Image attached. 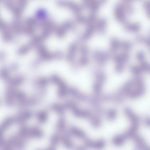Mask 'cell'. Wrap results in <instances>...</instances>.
<instances>
[{
  "label": "cell",
  "mask_w": 150,
  "mask_h": 150,
  "mask_svg": "<svg viewBox=\"0 0 150 150\" xmlns=\"http://www.w3.org/2000/svg\"><path fill=\"white\" fill-rule=\"evenodd\" d=\"M106 144L105 140L103 139H100L97 141H95L93 148L100 149L104 148Z\"/></svg>",
  "instance_id": "18"
},
{
  "label": "cell",
  "mask_w": 150,
  "mask_h": 150,
  "mask_svg": "<svg viewBox=\"0 0 150 150\" xmlns=\"http://www.w3.org/2000/svg\"><path fill=\"white\" fill-rule=\"evenodd\" d=\"M138 42L142 43L148 46L150 50V37L144 38L142 37H139L137 38Z\"/></svg>",
  "instance_id": "20"
},
{
  "label": "cell",
  "mask_w": 150,
  "mask_h": 150,
  "mask_svg": "<svg viewBox=\"0 0 150 150\" xmlns=\"http://www.w3.org/2000/svg\"><path fill=\"white\" fill-rule=\"evenodd\" d=\"M130 69L132 73L134 76H141V75L144 72L139 65L132 66Z\"/></svg>",
  "instance_id": "16"
},
{
  "label": "cell",
  "mask_w": 150,
  "mask_h": 150,
  "mask_svg": "<svg viewBox=\"0 0 150 150\" xmlns=\"http://www.w3.org/2000/svg\"><path fill=\"white\" fill-rule=\"evenodd\" d=\"M144 123L146 126L150 127V117L146 118L144 120Z\"/></svg>",
  "instance_id": "24"
},
{
  "label": "cell",
  "mask_w": 150,
  "mask_h": 150,
  "mask_svg": "<svg viewBox=\"0 0 150 150\" xmlns=\"http://www.w3.org/2000/svg\"><path fill=\"white\" fill-rule=\"evenodd\" d=\"M93 56L95 61L101 66H103L106 64L109 57L107 53L101 50L95 51Z\"/></svg>",
  "instance_id": "5"
},
{
  "label": "cell",
  "mask_w": 150,
  "mask_h": 150,
  "mask_svg": "<svg viewBox=\"0 0 150 150\" xmlns=\"http://www.w3.org/2000/svg\"><path fill=\"white\" fill-rule=\"evenodd\" d=\"M80 51L81 56H87L88 53V48L86 46H81L80 48Z\"/></svg>",
  "instance_id": "23"
},
{
  "label": "cell",
  "mask_w": 150,
  "mask_h": 150,
  "mask_svg": "<svg viewBox=\"0 0 150 150\" xmlns=\"http://www.w3.org/2000/svg\"><path fill=\"white\" fill-rule=\"evenodd\" d=\"M132 46V44L128 41H124L121 42V48L124 51L129 52Z\"/></svg>",
  "instance_id": "19"
},
{
  "label": "cell",
  "mask_w": 150,
  "mask_h": 150,
  "mask_svg": "<svg viewBox=\"0 0 150 150\" xmlns=\"http://www.w3.org/2000/svg\"><path fill=\"white\" fill-rule=\"evenodd\" d=\"M95 80L93 86L94 94L101 95L103 87L106 80L105 74L101 71H97L95 74Z\"/></svg>",
  "instance_id": "2"
},
{
  "label": "cell",
  "mask_w": 150,
  "mask_h": 150,
  "mask_svg": "<svg viewBox=\"0 0 150 150\" xmlns=\"http://www.w3.org/2000/svg\"><path fill=\"white\" fill-rule=\"evenodd\" d=\"M89 62V59L87 56H81L79 62V64L81 66H85L87 65Z\"/></svg>",
  "instance_id": "21"
},
{
  "label": "cell",
  "mask_w": 150,
  "mask_h": 150,
  "mask_svg": "<svg viewBox=\"0 0 150 150\" xmlns=\"http://www.w3.org/2000/svg\"><path fill=\"white\" fill-rule=\"evenodd\" d=\"M68 95L81 102H88L90 97L88 95L74 87L69 88Z\"/></svg>",
  "instance_id": "4"
},
{
  "label": "cell",
  "mask_w": 150,
  "mask_h": 150,
  "mask_svg": "<svg viewBox=\"0 0 150 150\" xmlns=\"http://www.w3.org/2000/svg\"><path fill=\"white\" fill-rule=\"evenodd\" d=\"M88 120L92 126L95 128H99L102 124V117L95 115L94 113Z\"/></svg>",
  "instance_id": "10"
},
{
  "label": "cell",
  "mask_w": 150,
  "mask_h": 150,
  "mask_svg": "<svg viewBox=\"0 0 150 150\" xmlns=\"http://www.w3.org/2000/svg\"><path fill=\"white\" fill-rule=\"evenodd\" d=\"M140 26L138 24H127L125 26L126 30L128 31L136 32L140 29Z\"/></svg>",
  "instance_id": "17"
},
{
  "label": "cell",
  "mask_w": 150,
  "mask_h": 150,
  "mask_svg": "<svg viewBox=\"0 0 150 150\" xmlns=\"http://www.w3.org/2000/svg\"><path fill=\"white\" fill-rule=\"evenodd\" d=\"M105 115L108 120L112 121L116 119L117 115V112L115 109L110 108L106 111Z\"/></svg>",
  "instance_id": "12"
},
{
  "label": "cell",
  "mask_w": 150,
  "mask_h": 150,
  "mask_svg": "<svg viewBox=\"0 0 150 150\" xmlns=\"http://www.w3.org/2000/svg\"><path fill=\"white\" fill-rule=\"evenodd\" d=\"M121 42L117 39L113 38L110 41V48L112 52H115L121 48Z\"/></svg>",
  "instance_id": "14"
},
{
  "label": "cell",
  "mask_w": 150,
  "mask_h": 150,
  "mask_svg": "<svg viewBox=\"0 0 150 150\" xmlns=\"http://www.w3.org/2000/svg\"><path fill=\"white\" fill-rule=\"evenodd\" d=\"M145 91L144 80L141 76H138L127 81L117 93L125 99H134L142 96Z\"/></svg>",
  "instance_id": "1"
},
{
  "label": "cell",
  "mask_w": 150,
  "mask_h": 150,
  "mask_svg": "<svg viewBox=\"0 0 150 150\" xmlns=\"http://www.w3.org/2000/svg\"><path fill=\"white\" fill-rule=\"evenodd\" d=\"M71 135L68 131H67L61 137L64 145L66 147L69 149L72 148L74 146V144L71 139Z\"/></svg>",
  "instance_id": "11"
},
{
  "label": "cell",
  "mask_w": 150,
  "mask_h": 150,
  "mask_svg": "<svg viewBox=\"0 0 150 150\" xmlns=\"http://www.w3.org/2000/svg\"><path fill=\"white\" fill-rule=\"evenodd\" d=\"M134 142L136 149L141 150L150 149V146L148 145L144 139L137 134L132 139Z\"/></svg>",
  "instance_id": "6"
},
{
  "label": "cell",
  "mask_w": 150,
  "mask_h": 150,
  "mask_svg": "<svg viewBox=\"0 0 150 150\" xmlns=\"http://www.w3.org/2000/svg\"><path fill=\"white\" fill-rule=\"evenodd\" d=\"M129 58V52L124 51L121 54L116 55L113 57L115 63V69L116 72L120 73L122 71L124 68L125 63Z\"/></svg>",
  "instance_id": "3"
},
{
  "label": "cell",
  "mask_w": 150,
  "mask_h": 150,
  "mask_svg": "<svg viewBox=\"0 0 150 150\" xmlns=\"http://www.w3.org/2000/svg\"><path fill=\"white\" fill-rule=\"evenodd\" d=\"M73 115L75 117L85 118L88 120L90 118L93 112L87 109H82L79 107L71 110Z\"/></svg>",
  "instance_id": "7"
},
{
  "label": "cell",
  "mask_w": 150,
  "mask_h": 150,
  "mask_svg": "<svg viewBox=\"0 0 150 150\" xmlns=\"http://www.w3.org/2000/svg\"><path fill=\"white\" fill-rule=\"evenodd\" d=\"M78 49V45L76 42L71 43L69 46L67 55V60L69 62H72L75 58Z\"/></svg>",
  "instance_id": "9"
},
{
  "label": "cell",
  "mask_w": 150,
  "mask_h": 150,
  "mask_svg": "<svg viewBox=\"0 0 150 150\" xmlns=\"http://www.w3.org/2000/svg\"><path fill=\"white\" fill-rule=\"evenodd\" d=\"M63 105L66 109H69L71 110L78 107L77 103L72 100H69L65 101Z\"/></svg>",
  "instance_id": "15"
},
{
  "label": "cell",
  "mask_w": 150,
  "mask_h": 150,
  "mask_svg": "<svg viewBox=\"0 0 150 150\" xmlns=\"http://www.w3.org/2000/svg\"><path fill=\"white\" fill-rule=\"evenodd\" d=\"M136 58L139 62L146 60L144 53L142 51L138 52L136 54Z\"/></svg>",
  "instance_id": "22"
},
{
  "label": "cell",
  "mask_w": 150,
  "mask_h": 150,
  "mask_svg": "<svg viewBox=\"0 0 150 150\" xmlns=\"http://www.w3.org/2000/svg\"><path fill=\"white\" fill-rule=\"evenodd\" d=\"M95 29L93 26L91 25L88 27L82 36V40L86 41L89 39L93 33Z\"/></svg>",
  "instance_id": "13"
},
{
  "label": "cell",
  "mask_w": 150,
  "mask_h": 150,
  "mask_svg": "<svg viewBox=\"0 0 150 150\" xmlns=\"http://www.w3.org/2000/svg\"><path fill=\"white\" fill-rule=\"evenodd\" d=\"M71 135L84 140L88 137L84 132L82 129L74 126L70 127L68 130Z\"/></svg>",
  "instance_id": "8"
}]
</instances>
